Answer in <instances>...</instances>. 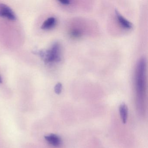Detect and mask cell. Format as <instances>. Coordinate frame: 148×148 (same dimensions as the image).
Listing matches in <instances>:
<instances>
[{
  "label": "cell",
  "instance_id": "7a4b0ae2",
  "mask_svg": "<svg viewBox=\"0 0 148 148\" xmlns=\"http://www.w3.org/2000/svg\"><path fill=\"white\" fill-rule=\"evenodd\" d=\"M46 64L60 62L61 60V47L58 42H55L48 50L35 51Z\"/></svg>",
  "mask_w": 148,
  "mask_h": 148
},
{
  "label": "cell",
  "instance_id": "277c9868",
  "mask_svg": "<svg viewBox=\"0 0 148 148\" xmlns=\"http://www.w3.org/2000/svg\"><path fill=\"white\" fill-rule=\"evenodd\" d=\"M45 138L48 143L54 147H59L62 143L61 138L56 134H51L45 136Z\"/></svg>",
  "mask_w": 148,
  "mask_h": 148
},
{
  "label": "cell",
  "instance_id": "9c48e42d",
  "mask_svg": "<svg viewBox=\"0 0 148 148\" xmlns=\"http://www.w3.org/2000/svg\"><path fill=\"white\" fill-rule=\"evenodd\" d=\"M62 84L60 83H58L54 87V91L57 94H60L62 91Z\"/></svg>",
  "mask_w": 148,
  "mask_h": 148
},
{
  "label": "cell",
  "instance_id": "5b68a950",
  "mask_svg": "<svg viewBox=\"0 0 148 148\" xmlns=\"http://www.w3.org/2000/svg\"><path fill=\"white\" fill-rule=\"evenodd\" d=\"M115 14L119 23L121 25V26L126 29H130L132 28V23L125 18L116 9L115 10Z\"/></svg>",
  "mask_w": 148,
  "mask_h": 148
},
{
  "label": "cell",
  "instance_id": "6da1fadb",
  "mask_svg": "<svg viewBox=\"0 0 148 148\" xmlns=\"http://www.w3.org/2000/svg\"><path fill=\"white\" fill-rule=\"evenodd\" d=\"M146 60L141 58L137 64L135 74V84L136 92L138 98L144 97L146 82Z\"/></svg>",
  "mask_w": 148,
  "mask_h": 148
},
{
  "label": "cell",
  "instance_id": "ba28073f",
  "mask_svg": "<svg viewBox=\"0 0 148 148\" xmlns=\"http://www.w3.org/2000/svg\"><path fill=\"white\" fill-rule=\"evenodd\" d=\"M70 35L74 38H78L82 36V32L79 29H73L70 32Z\"/></svg>",
  "mask_w": 148,
  "mask_h": 148
},
{
  "label": "cell",
  "instance_id": "3957f363",
  "mask_svg": "<svg viewBox=\"0 0 148 148\" xmlns=\"http://www.w3.org/2000/svg\"><path fill=\"white\" fill-rule=\"evenodd\" d=\"M0 17L13 21L17 19L13 11L9 6L3 4H0Z\"/></svg>",
  "mask_w": 148,
  "mask_h": 148
},
{
  "label": "cell",
  "instance_id": "8fae6325",
  "mask_svg": "<svg viewBox=\"0 0 148 148\" xmlns=\"http://www.w3.org/2000/svg\"><path fill=\"white\" fill-rule=\"evenodd\" d=\"M2 82V79L1 78V76H0V84H1Z\"/></svg>",
  "mask_w": 148,
  "mask_h": 148
},
{
  "label": "cell",
  "instance_id": "8992f818",
  "mask_svg": "<svg viewBox=\"0 0 148 148\" xmlns=\"http://www.w3.org/2000/svg\"><path fill=\"white\" fill-rule=\"evenodd\" d=\"M57 23V20L54 17H50L46 20L41 26L43 30H49L55 26Z\"/></svg>",
  "mask_w": 148,
  "mask_h": 148
},
{
  "label": "cell",
  "instance_id": "30bf717a",
  "mask_svg": "<svg viewBox=\"0 0 148 148\" xmlns=\"http://www.w3.org/2000/svg\"><path fill=\"white\" fill-rule=\"evenodd\" d=\"M58 2L64 5H68L71 3V1L69 0H60L58 1Z\"/></svg>",
  "mask_w": 148,
  "mask_h": 148
},
{
  "label": "cell",
  "instance_id": "52a82bcc",
  "mask_svg": "<svg viewBox=\"0 0 148 148\" xmlns=\"http://www.w3.org/2000/svg\"><path fill=\"white\" fill-rule=\"evenodd\" d=\"M119 111L123 123L125 124L127 121L128 117V107L125 103H123L120 105L119 107Z\"/></svg>",
  "mask_w": 148,
  "mask_h": 148
}]
</instances>
